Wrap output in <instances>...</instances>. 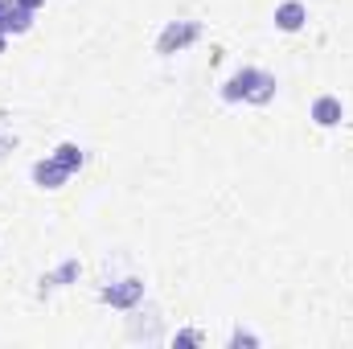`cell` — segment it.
Listing matches in <instances>:
<instances>
[{
	"mask_svg": "<svg viewBox=\"0 0 353 349\" xmlns=\"http://www.w3.org/2000/svg\"><path fill=\"white\" fill-rule=\"evenodd\" d=\"M99 296H103V304H111V308H136V304L144 300V279H140V275L115 279V283H107Z\"/></svg>",
	"mask_w": 353,
	"mask_h": 349,
	"instance_id": "cell-2",
	"label": "cell"
},
{
	"mask_svg": "<svg viewBox=\"0 0 353 349\" xmlns=\"http://www.w3.org/2000/svg\"><path fill=\"white\" fill-rule=\"evenodd\" d=\"M271 99H275V74L259 70V79H255V90H251V99H247V103H255V107H267Z\"/></svg>",
	"mask_w": 353,
	"mask_h": 349,
	"instance_id": "cell-10",
	"label": "cell"
},
{
	"mask_svg": "<svg viewBox=\"0 0 353 349\" xmlns=\"http://www.w3.org/2000/svg\"><path fill=\"white\" fill-rule=\"evenodd\" d=\"M17 148V132H0V157Z\"/></svg>",
	"mask_w": 353,
	"mask_h": 349,
	"instance_id": "cell-13",
	"label": "cell"
},
{
	"mask_svg": "<svg viewBox=\"0 0 353 349\" xmlns=\"http://www.w3.org/2000/svg\"><path fill=\"white\" fill-rule=\"evenodd\" d=\"M29 177H33V185H37V189H62L74 173H70V169H62L54 157H41V161H33Z\"/></svg>",
	"mask_w": 353,
	"mask_h": 349,
	"instance_id": "cell-4",
	"label": "cell"
},
{
	"mask_svg": "<svg viewBox=\"0 0 353 349\" xmlns=\"http://www.w3.org/2000/svg\"><path fill=\"white\" fill-rule=\"evenodd\" d=\"M255 79H259V66H243V70H234V74L222 83V99H226V103H247L251 90H255Z\"/></svg>",
	"mask_w": 353,
	"mask_h": 349,
	"instance_id": "cell-5",
	"label": "cell"
},
{
	"mask_svg": "<svg viewBox=\"0 0 353 349\" xmlns=\"http://www.w3.org/2000/svg\"><path fill=\"white\" fill-rule=\"evenodd\" d=\"M33 29V8H25L21 0H0V33H29Z\"/></svg>",
	"mask_w": 353,
	"mask_h": 349,
	"instance_id": "cell-3",
	"label": "cell"
},
{
	"mask_svg": "<svg viewBox=\"0 0 353 349\" xmlns=\"http://www.w3.org/2000/svg\"><path fill=\"white\" fill-rule=\"evenodd\" d=\"M304 21H308V8H304L300 0H283V4L275 8V29H283V33H300Z\"/></svg>",
	"mask_w": 353,
	"mask_h": 349,
	"instance_id": "cell-8",
	"label": "cell"
},
{
	"mask_svg": "<svg viewBox=\"0 0 353 349\" xmlns=\"http://www.w3.org/2000/svg\"><path fill=\"white\" fill-rule=\"evenodd\" d=\"M173 346H201V333H197V329H181L173 337Z\"/></svg>",
	"mask_w": 353,
	"mask_h": 349,
	"instance_id": "cell-11",
	"label": "cell"
},
{
	"mask_svg": "<svg viewBox=\"0 0 353 349\" xmlns=\"http://www.w3.org/2000/svg\"><path fill=\"white\" fill-rule=\"evenodd\" d=\"M21 4H25V8H33V12H37V8H41V4H46V0H21Z\"/></svg>",
	"mask_w": 353,
	"mask_h": 349,
	"instance_id": "cell-14",
	"label": "cell"
},
{
	"mask_svg": "<svg viewBox=\"0 0 353 349\" xmlns=\"http://www.w3.org/2000/svg\"><path fill=\"white\" fill-rule=\"evenodd\" d=\"M239 346H259V337H255V333H243V329H234V333H230V349H239Z\"/></svg>",
	"mask_w": 353,
	"mask_h": 349,
	"instance_id": "cell-12",
	"label": "cell"
},
{
	"mask_svg": "<svg viewBox=\"0 0 353 349\" xmlns=\"http://www.w3.org/2000/svg\"><path fill=\"white\" fill-rule=\"evenodd\" d=\"M197 37H201V25H197V21H169V25L161 29V37H157V54H161V58H173L181 50H189Z\"/></svg>",
	"mask_w": 353,
	"mask_h": 349,
	"instance_id": "cell-1",
	"label": "cell"
},
{
	"mask_svg": "<svg viewBox=\"0 0 353 349\" xmlns=\"http://www.w3.org/2000/svg\"><path fill=\"white\" fill-rule=\"evenodd\" d=\"M79 275H83V263H79V259H66L62 267H54V271H46V275H41V288H37V296H50V292H58V288L74 283Z\"/></svg>",
	"mask_w": 353,
	"mask_h": 349,
	"instance_id": "cell-7",
	"label": "cell"
},
{
	"mask_svg": "<svg viewBox=\"0 0 353 349\" xmlns=\"http://www.w3.org/2000/svg\"><path fill=\"white\" fill-rule=\"evenodd\" d=\"M308 115H312V123H316V128H337V123L345 119V103H341L337 94H316Z\"/></svg>",
	"mask_w": 353,
	"mask_h": 349,
	"instance_id": "cell-6",
	"label": "cell"
},
{
	"mask_svg": "<svg viewBox=\"0 0 353 349\" xmlns=\"http://www.w3.org/2000/svg\"><path fill=\"white\" fill-rule=\"evenodd\" d=\"M4 46H8V33H0V54H4Z\"/></svg>",
	"mask_w": 353,
	"mask_h": 349,
	"instance_id": "cell-15",
	"label": "cell"
},
{
	"mask_svg": "<svg viewBox=\"0 0 353 349\" xmlns=\"http://www.w3.org/2000/svg\"><path fill=\"white\" fill-rule=\"evenodd\" d=\"M50 157H54V161H58L62 169H70V173H79V169H83V161H87V152H83V148H79L74 140H62V144H58V148H54Z\"/></svg>",
	"mask_w": 353,
	"mask_h": 349,
	"instance_id": "cell-9",
	"label": "cell"
}]
</instances>
